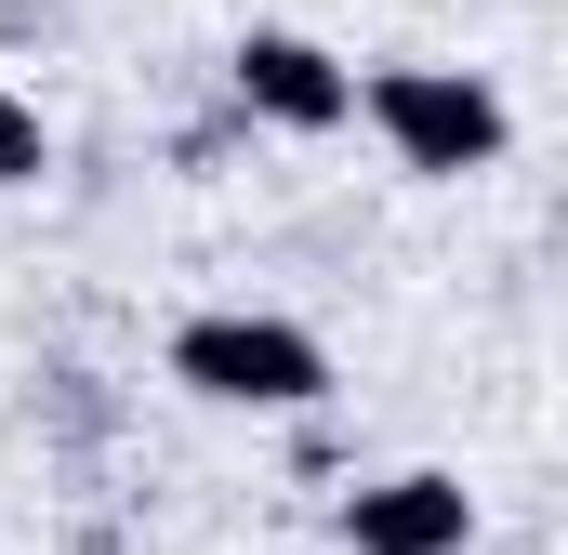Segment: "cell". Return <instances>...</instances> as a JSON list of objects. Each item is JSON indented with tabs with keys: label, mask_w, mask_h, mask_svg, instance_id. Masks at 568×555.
I'll return each mask as SVG.
<instances>
[{
	"label": "cell",
	"mask_w": 568,
	"mask_h": 555,
	"mask_svg": "<svg viewBox=\"0 0 568 555\" xmlns=\"http://www.w3.org/2000/svg\"><path fill=\"white\" fill-rule=\"evenodd\" d=\"M172 384L212 397V411H317V397H331V344H317L304 317L225 304V317H185V331H172Z\"/></svg>",
	"instance_id": "1"
},
{
	"label": "cell",
	"mask_w": 568,
	"mask_h": 555,
	"mask_svg": "<svg viewBox=\"0 0 568 555\" xmlns=\"http://www.w3.org/2000/svg\"><path fill=\"white\" fill-rule=\"evenodd\" d=\"M357 107H371V133L397 145V172H424V185H463V172H489L503 159V93L476 80V67H384V80H357Z\"/></svg>",
	"instance_id": "2"
},
{
	"label": "cell",
	"mask_w": 568,
	"mask_h": 555,
	"mask_svg": "<svg viewBox=\"0 0 568 555\" xmlns=\"http://www.w3.org/2000/svg\"><path fill=\"white\" fill-rule=\"evenodd\" d=\"M225 93H239V120H265V133H344V120H357V67L317 53L304 27H252V40L225 53Z\"/></svg>",
	"instance_id": "3"
},
{
	"label": "cell",
	"mask_w": 568,
	"mask_h": 555,
	"mask_svg": "<svg viewBox=\"0 0 568 555\" xmlns=\"http://www.w3.org/2000/svg\"><path fill=\"white\" fill-rule=\"evenodd\" d=\"M344 555H463L476 543V490L463 476H436V463H410V476H371V490H344Z\"/></svg>",
	"instance_id": "4"
},
{
	"label": "cell",
	"mask_w": 568,
	"mask_h": 555,
	"mask_svg": "<svg viewBox=\"0 0 568 555\" xmlns=\"http://www.w3.org/2000/svg\"><path fill=\"white\" fill-rule=\"evenodd\" d=\"M40 172H53V133H40V107L0 80V199H13V185H40Z\"/></svg>",
	"instance_id": "5"
}]
</instances>
